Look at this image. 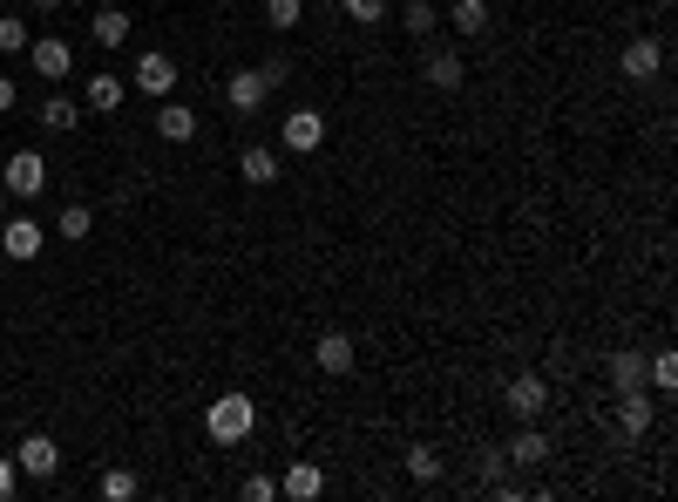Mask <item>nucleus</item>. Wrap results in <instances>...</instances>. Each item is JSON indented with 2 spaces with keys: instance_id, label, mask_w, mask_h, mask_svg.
<instances>
[{
  "instance_id": "nucleus-16",
  "label": "nucleus",
  "mask_w": 678,
  "mask_h": 502,
  "mask_svg": "<svg viewBox=\"0 0 678 502\" xmlns=\"http://www.w3.org/2000/svg\"><path fill=\"white\" fill-rule=\"evenodd\" d=\"M149 130L164 136V143H190V136H197V109H190V102H170V96H164V109H156V123H149Z\"/></svg>"
},
{
  "instance_id": "nucleus-13",
  "label": "nucleus",
  "mask_w": 678,
  "mask_h": 502,
  "mask_svg": "<svg viewBox=\"0 0 678 502\" xmlns=\"http://www.w3.org/2000/svg\"><path fill=\"white\" fill-rule=\"evenodd\" d=\"M27 62H34V75H42V82H62V75L75 68V48L55 42V34H42V42H27Z\"/></svg>"
},
{
  "instance_id": "nucleus-32",
  "label": "nucleus",
  "mask_w": 678,
  "mask_h": 502,
  "mask_svg": "<svg viewBox=\"0 0 678 502\" xmlns=\"http://www.w3.org/2000/svg\"><path fill=\"white\" fill-rule=\"evenodd\" d=\"M102 495H109V502H130V495H136V476H130V469H109V476H102Z\"/></svg>"
},
{
  "instance_id": "nucleus-37",
  "label": "nucleus",
  "mask_w": 678,
  "mask_h": 502,
  "mask_svg": "<svg viewBox=\"0 0 678 502\" xmlns=\"http://www.w3.org/2000/svg\"><path fill=\"white\" fill-rule=\"evenodd\" d=\"M0 211H8V190H0Z\"/></svg>"
},
{
  "instance_id": "nucleus-5",
  "label": "nucleus",
  "mask_w": 678,
  "mask_h": 502,
  "mask_svg": "<svg viewBox=\"0 0 678 502\" xmlns=\"http://www.w3.org/2000/svg\"><path fill=\"white\" fill-rule=\"evenodd\" d=\"M502 408H509L515 421H543V414H549V380H543V373H515L509 388H502Z\"/></svg>"
},
{
  "instance_id": "nucleus-7",
  "label": "nucleus",
  "mask_w": 678,
  "mask_h": 502,
  "mask_svg": "<svg viewBox=\"0 0 678 502\" xmlns=\"http://www.w3.org/2000/svg\"><path fill=\"white\" fill-rule=\"evenodd\" d=\"M618 75H624V82H658V75H665V42H652V34H637V42H624V55H618Z\"/></svg>"
},
{
  "instance_id": "nucleus-26",
  "label": "nucleus",
  "mask_w": 678,
  "mask_h": 502,
  "mask_svg": "<svg viewBox=\"0 0 678 502\" xmlns=\"http://www.w3.org/2000/svg\"><path fill=\"white\" fill-rule=\"evenodd\" d=\"M299 21H305V0H265V27L286 34V27H299Z\"/></svg>"
},
{
  "instance_id": "nucleus-6",
  "label": "nucleus",
  "mask_w": 678,
  "mask_h": 502,
  "mask_svg": "<svg viewBox=\"0 0 678 502\" xmlns=\"http://www.w3.org/2000/svg\"><path fill=\"white\" fill-rule=\"evenodd\" d=\"M319 143H326V115L319 109H292L286 123H278V149H292V157H312Z\"/></svg>"
},
{
  "instance_id": "nucleus-30",
  "label": "nucleus",
  "mask_w": 678,
  "mask_h": 502,
  "mask_svg": "<svg viewBox=\"0 0 678 502\" xmlns=\"http://www.w3.org/2000/svg\"><path fill=\"white\" fill-rule=\"evenodd\" d=\"M340 14L360 21V27H374V21H387V0H340Z\"/></svg>"
},
{
  "instance_id": "nucleus-17",
  "label": "nucleus",
  "mask_w": 678,
  "mask_h": 502,
  "mask_svg": "<svg viewBox=\"0 0 678 502\" xmlns=\"http://www.w3.org/2000/svg\"><path fill=\"white\" fill-rule=\"evenodd\" d=\"M123 96H130V75H109V68L89 75V109H96V115H115V109H123Z\"/></svg>"
},
{
  "instance_id": "nucleus-24",
  "label": "nucleus",
  "mask_w": 678,
  "mask_h": 502,
  "mask_svg": "<svg viewBox=\"0 0 678 502\" xmlns=\"http://www.w3.org/2000/svg\"><path fill=\"white\" fill-rule=\"evenodd\" d=\"M408 476H414L421 489H427V482H442V455H434L427 442H414V448H408Z\"/></svg>"
},
{
  "instance_id": "nucleus-18",
  "label": "nucleus",
  "mask_w": 678,
  "mask_h": 502,
  "mask_svg": "<svg viewBox=\"0 0 678 502\" xmlns=\"http://www.w3.org/2000/svg\"><path fill=\"white\" fill-rule=\"evenodd\" d=\"M237 177L245 183H278V149L271 143H245L237 149Z\"/></svg>"
},
{
  "instance_id": "nucleus-35",
  "label": "nucleus",
  "mask_w": 678,
  "mask_h": 502,
  "mask_svg": "<svg viewBox=\"0 0 678 502\" xmlns=\"http://www.w3.org/2000/svg\"><path fill=\"white\" fill-rule=\"evenodd\" d=\"M14 102H21V89H14V75H0V115H8Z\"/></svg>"
},
{
  "instance_id": "nucleus-31",
  "label": "nucleus",
  "mask_w": 678,
  "mask_h": 502,
  "mask_svg": "<svg viewBox=\"0 0 678 502\" xmlns=\"http://www.w3.org/2000/svg\"><path fill=\"white\" fill-rule=\"evenodd\" d=\"M237 495H245V502H271V495H278V482H271L265 469H252L245 482H237Z\"/></svg>"
},
{
  "instance_id": "nucleus-33",
  "label": "nucleus",
  "mask_w": 678,
  "mask_h": 502,
  "mask_svg": "<svg viewBox=\"0 0 678 502\" xmlns=\"http://www.w3.org/2000/svg\"><path fill=\"white\" fill-rule=\"evenodd\" d=\"M258 75H265V89H286V82H292V62H286V55H265Z\"/></svg>"
},
{
  "instance_id": "nucleus-34",
  "label": "nucleus",
  "mask_w": 678,
  "mask_h": 502,
  "mask_svg": "<svg viewBox=\"0 0 678 502\" xmlns=\"http://www.w3.org/2000/svg\"><path fill=\"white\" fill-rule=\"evenodd\" d=\"M14 482H21V469H14V455H0V502L14 495Z\"/></svg>"
},
{
  "instance_id": "nucleus-22",
  "label": "nucleus",
  "mask_w": 678,
  "mask_h": 502,
  "mask_svg": "<svg viewBox=\"0 0 678 502\" xmlns=\"http://www.w3.org/2000/svg\"><path fill=\"white\" fill-rule=\"evenodd\" d=\"M401 27L414 34V42H427V34L442 27V8H434V0H408V8H401Z\"/></svg>"
},
{
  "instance_id": "nucleus-19",
  "label": "nucleus",
  "mask_w": 678,
  "mask_h": 502,
  "mask_svg": "<svg viewBox=\"0 0 678 502\" xmlns=\"http://www.w3.org/2000/svg\"><path fill=\"white\" fill-rule=\"evenodd\" d=\"M604 373H611L618 394H624V388H645V354H637V346H618V354L604 360Z\"/></svg>"
},
{
  "instance_id": "nucleus-27",
  "label": "nucleus",
  "mask_w": 678,
  "mask_h": 502,
  "mask_svg": "<svg viewBox=\"0 0 678 502\" xmlns=\"http://www.w3.org/2000/svg\"><path fill=\"white\" fill-rule=\"evenodd\" d=\"M27 42H34L27 21L21 14H0V55H27Z\"/></svg>"
},
{
  "instance_id": "nucleus-8",
  "label": "nucleus",
  "mask_w": 678,
  "mask_h": 502,
  "mask_svg": "<svg viewBox=\"0 0 678 502\" xmlns=\"http://www.w3.org/2000/svg\"><path fill=\"white\" fill-rule=\"evenodd\" d=\"M611 421H618V435H624V442H645V435H652V421H658V401H652L645 388H624Z\"/></svg>"
},
{
  "instance_id": "nucleus-2",
  "label": "nucleus",
  "mask_w": 678,
  "mask_h": 502,
  "mask_svg": "<svg viewBox=\"0 0 678 502\" xmlns=\"http://www.w3.org/2000/svg\"><path fill=\"white\" fill-rule=\"evenodd\" d=\"M130 89H136V96H156V102H164V96L177 89V62H170L164 48H143V55L130 62Z\"/></svg>"
},
{
  "instance_id": "nucleus-25",
  "label": "nucleus",
  "mask_w": 678,
  "mask_h": 502,
  "mask_svg": "<svg viewBox=\"0 0 678 502\" xmlns=\"http://www.w3.org/2000/svg\"><path fill=\"white\" fill-rule=\"evenodd\" d=\"M75 115H82V109H75L68 96H48V102H42V130H55V136H68V130H75Z\"/></svg>"
},
{
  "instance_id": "nucleus-28",
  "label": "nucleus",
  "mask_w": 678,
  "mask_h": 502,
  "mask_svg": "<svg viewBox=\"0 0 678 502\" xmlns=\"http://www.w3.org/2000/svg\"><path fill=\"white\" fill-rule=\"evenodd\" d=\"M645 388H658V394L678 388V360H671V354H652V360H645Z\"/></svg>"
},
{
  "instance_id": "nucleus-9",
  "label": "nucleus",
  "mask_w": 678,
  "mask_h": 502,
  "mask_svg": "<svg viewBox=\"0 0 678 502\" xmlns=\"http://www.w3.org/2000/svg\"><path fill=\"white\" fill-rule=\"evenodd\" d=\"M502 455L515 461V469H543V461H549L556 448H549V435L536 428V421H515V435L502 442Z\"/></svg>"
},
{
  "instance_id": "nucleus-4",
  "label": "nucleus",
  "mask_w": 678,
  "mask_h": 502,
  "mask_svg": "<svg viewBox=\"0 0 678 502\" xmlns=\"http://www.w3.org/2000/svg\"><path fill=\"white\" fill-rule=\"evenodd\" d=\"M0 190H8V198H42V190H48V164H42V149H14L8 170H0Z\"/></svg>"
},
{
  "instance_id": "nucleus-10",
  "label": "nucleus",
  "mask_w": 678,
  "mask_h": 502,
  "mask_svg": "<svg viewBox=\"0 0 678 502\" xmlns=\"http://www.w3.org/2000/svg\"><path fill=\"white\" fill-rule=\"evenodd\" d=\"M265 96H271V89H265L258 68H231V75H224V102H231V115H258Z\"/></svg>"
},
{
  "instance_id": "nucleus-38",
  "label": "nucleus",
  "mask_w": 678,
  "mask_h": 502,
  "mask_svg": "<svg viewBox=\"0 0 678 502\" xmlns=\"http://www.w3.org/2000/svg\"><path fill=\"white\" fill-rule=\"evenodd\" d=\"M0 421H8V414H0Z\"/></svg>"
},
{
  "instance_id": "nucleus-14",
  "label": "nucleus",
  "mask_w": 678,
  "mask_h": 502,
  "mask_svg": "<svg viewBox=\"0 0 678 502\" xmlns=\"http://www.w3.org/2000/svg\"><path fill=\"white\" fill-rule=\"evenodd\" d=\"M278 495H286V502H312V495H326V469H319V461H292V469L278 476Z\"/></svg>"
},
{
  "instance_id": "nucleus-11",
  "label": "nucleus",
  "mask_w": 678,
  "mask_h": 502,
  "mask_svg": "<svg viewBox=\"0 0 678 502\" xmlns=\"http://www.w3.org/2000/svg\"><path fill=\"white\" fill-rule=\"evenodd\" d=\"M312 360H319V373H353V360H360V339L333 326V333L312 339Z\"/></svg>"
},
{
  "instance_id": "nucleus-20",
  "label": "nucleus",
  "mask_w": 678,
  "mask_h": 502,
  "mask_svg": "<svg viewBox=\"0 0 678 502\" xmlns=\"http://www.w3.org/2000/svg\"><path fill=\"white\" fill-rule=\"evenodd\" d=\"M442 21L462 34V42H475V34H489V0H455V8H448Z\"/></svg>"
},
{
  "instance_id": "nucleus-1",
  "label": "nucleus",
  "mask_w": 678,
  "mask_h": 502,
  "mask_svg": "<svg viewBox=\"0 0 678 502\" xmlns=\"http://www.w3.org/2000/svg\"><path fill=\"white\" fill-rule=\"evenodd\" d=\"M252 428H258V401H252V394H218V401L204 408V435H211L218 448L252 442Z\"/></svg>"
},
{
  "instance_id": "nucleus-21",
  "label": "nucleus",
  "mask_w": 678,
  "mask_h": 502,
  "mask_svg": "<svg viewBox=\"0 0 678 502\" xmlns=\"http://www.w3.org/2000/svg\"><path fill=\"white\" fill-rule=\"evenodd\" d=\"M89 27H96V42H102V48H123V42H130V14H123V8H96V21H89Z\"/></svg>"
},
{
  "instance_id": "nucleus-3",
  "label": "nucleus",
  "mask_w": 678,
  "mask_h": 502,
  "mask_svg": "<svg viewBox=\"0 0 678 502\" xmlns=\"http://www.w3.org/2000/svg\"><path fill=\"white\" fill-rule=\"evenodd\" d=\"M421 82H427L434 96H455V89L468 82V62H462V48H455V42L427 48V55H421Z\"/></svg>"
},
{
  "instance_id": "nucleus-12",
  "label": "nucleus",
  "mask_w": 678,
  "mask_h": 502,
  "mask_svg": "<svg viewBox=\"0 0 678 502\" xmlns=\"http://www.w3.org/2000/svg\"><path fill=\"white\" fill-rule=\"evenodd\" d=\"M14 469H21V476H34V482H48V476L62 469V448H55V435H27V442L14 448Z\"/></svg>"
},
{
  "instance_id": "nucleus-36",
  "label": "nucleus",
  "mask_w": 678,
  "mask_h": 502,
  "mask_svg": "<svg viewBox=\"0 0 678 502\" xmlns=\"http://www.w3.org/2000/svg\"><path fill=\"white\" fill-rule=\"evenodd\" d=\"M27 8H34V14H55V8H62V0H27Z\"/></svg>"
},
{
  "instance_id": "nucleus-29",
  "label": "nucleus",
  "mask_w": 678,
  "mask_h": 502,
  "mask_svg": "<svg viewBox=\"0 0 678 502\" xmlns=\"http://www.w3.org/2000/svg\"><path fill=\"white\" fill-rule=\"evenodd\" d=\"M502 469H509V455H502V448H482V455H475V489L502 482Z\"/></svg>"
},
{
  "instance_id": "nucleus-15",
  "label": "nucleus",
  "mask_w": 678,
  "mask_h": 502,
  "mask_svg": "<svg viewBox=\"0 0 678 502\" xmlns=\"http://www.w3.org/2000/svg\"><path fill=\"white\" fill-rule=\"evenodd\" d=\"M0 252H8L14 265L42 258V224H34V217H8V231H0Z\"/></svg>"
},
{
  "instance_id": "nucleus-23",
  "label": "nucleus",
  "mask_w": 678,
  "mask_h": 502,
  "mask_svg": "<svg viewBox=\"0 0 678 502\" xmlns=\"http://www.w3.org/2000/svg\"><path fill=\"white\" fill-rule=\"evenodd\" d=\"M89 231H96V211H89V204H62L55 238H89Z\"/></svg>"
}]
</instances>
